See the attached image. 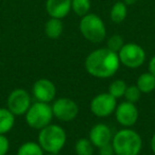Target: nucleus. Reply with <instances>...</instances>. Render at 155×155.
<instances>
[{"label": "nucleus", "instance_id": "obj_1", "mask_svg": "<svg viewBox=\"0 0 155 155\" xmlns=\"http://www.w3.org/2000/svg\"><path fill=\"white\" fill-rule=\"evenodd\" d=\"M118 53L108 48H98L89 52L84 62L85 70L97 79H110L120 68Z\"/></svg>", "mask_w": 155, "mask_h": 155}, {"label": "nucleus", "instance_id": "obj_2", "mask_svg": "<svg viewBox=\"0 0 155 155\" xmlns=\"http://www.w3.org/2000/svg\"><path fill=\"white\" fill-rule=\"evenodd\" d=\"M115 155H139L142 150V138L132 127L117 131L112 140Z\"/></svg>", "mask_w": 155, "mask_h": 155}, {"label": "nucleus", "instance_id": "obj_3", "mask_svg": "<svg viewBox=\"0 0 155 155\" xmlns=\"http://www.w3.org/2000/svg\"><path fill=\"white\" fill-rule=\"evenodd\" d=\"M37 142L45 153L58 154L66 146L67 133L60 124L50 123L38 131Z\"/></svg>", "mask_w": 155, "mask_h": 155}, {"label": "nucleus", "instance_id": "obj_4", "mask_svg": "<svg viewBox=\"0 0 155 155\" xmlns=\"http://www.w3.org/2000/svg\"><path fill=\"white\" fill-rule=\"evenodd\" d=\"M79 29L86 41L93 44H100L106 38V27L104 21L99 15L88 13L81 17Z\"/></svg>", "mask_w": 155, "mask_h": 155}, {"label": "nucleus", "instance_id": "obj_5", "mask_svg": "<svg viewBox=\"0 0 155 155\" xmlns=\"http://www.w3.org/2000/svg\"><path fill=\"white\" fill-rule=\"evenodd\" d=\"M53 118L54 116L52 113L51 104L38 101L33 102L28 112L25 114L27 124L29 125V127L36 131H39L52 123Z\"/></svg>", "mask_w": 155, "mask_h": 155}, {"label": "nucleus", "instance_id": "obj_6", "mask_svg": "<svg viewBox=\"0 0 155 155\" xmlns=\"http://www.w3.org/2000/svg\"><path fill=\"white\" fill-rule=\"evenodd\" d=\"M120 64L127 68L136 69L146 63V50L136 43H125L118 52Z\"/></svg>", "mask_w": 155, "mask_h": 155}, {"label": "nucleus", "instance_id": "obj_7", "mask_svg": "<svg viewBox=\"0 0 155 155\" xmlns=\"http://www.w3.org/2000/svg\"><path fill=\"white\" fill-rule=\"evenodd\" d=\"M118 100L110 93H100L91 99L89 110L94 116L98 118H107L115 113Z\"/></svg>", "mask_w": 155, "mask_h": 155}, {"label": "nucleus", "instance_id": "obj_8", "mask_svg": "<svg viewBox=\"0 0 155 155\" xmlns=\"http://www.w3.org/2000/svg\"><path fill=\"white\" fill-rule=\"evenodd\" d=\"M54 118L62 122H70L79 115V105L74 100L67 97H61L51 103Z\"/></svg>", "mask_w": 155, "mask_h": 155}, {"label": "nucleus", "instance_id": "obj_9", "mask_svg": "<svg viewBox=\"0 0 155 155\" xmlns=\"http://www.w3.org/2000/svg\"><path fill=\"white\" fill-rule=\"evenodd\" d=\"M32 95L25 88H15L7 98V107L17 116H25L32 104Z\"/></svg>", "mask_w": 155, "mask_h": 155}, {"label": "nucleus", "instance_id": "obj_10", "mask_svg": "<svg viewBox=\"0 0 155 155\" xmlns=\"http://www.w3.org/2000/svg\"><path fill=\"white\" fill-rule=\"evenodd\" d=\"M115 119L122 127H132L136 124L139 118V110L135 103L122 101L117 104L115 110Z\"/></svg>", "mask_w": 155, "mask_h": 155}, {"label": "nucleus", "instance_id": "obj_11", "mask_svg": "<svg viewBox=\"0 0 155 155\" xmlns=\"http://www.w3.org/2000/svg\"><path fill=\"white\" fill-rule=\"evenodd\" d=\"M31 95L35 101L51 104L56 97V86L51 80L41 78L33 83Z\"/></svg>", "mask_w": 155, "mask_h": 155}, {"label": "nucleus", "instance_id": "obj_12", "mask_svg": "<svg viewBox=\"0 0 155 155\" xmlns=\"http://www.w3.org/2000/svg\"><path fill=\"white\" fill-rule=\"evenodd\" d=\"M113 134L110 127L105 123H96L93 125L88 133V138L96 148H100L105 144H108L113 140Z\"/></svg>", "mask_w": 155, "mask_h": 155}, {"label": "nucleus", "instance_id": "obj_13", "mask_svg": "<svg viewBox=\"0 0 155 155\" xmlns=\"http://www.w3.org/2000/svg\"><path fill=\"white\" fill-rule=\"evenodd\" d=\"M46 11L49 17L63 19L71 12V0H46Z\"/></svg>", "mask_w": 155, "mask_h": 155}, {"label": "nucleus", "instance_id": "obj_14", "mask_svg": "<svg viewBox=\"0 0 155 155\" xmlns=\"http://www.w3.org/2000/svg\"><path fill=\"white\" fill-rule=\"evenodd\" d=\"M44 31H45V34L48 38L58 39L62 36L63 32H64V24H63L62 19L50 17L46 21Z\"/></svg>", "mask_w": 155, "mask_h": 155}, {"label": "nucleus", "instance_id": "obj_15", "mask_svg": "<svg viewBox=\"0 0 155 155\" xmlns=\"http://www.w3.org/2000/svg\"><path fill=\"white\" fill-rule=\"evenodd\" d=\"M16 116L5 106L0 107V135H7L15 125Z\"/></svg>", "mask_w": 155, "mask_h": 155}, {"label": "nucleus", "instance_id": "obj_16", "mask_svg": "<svg viewBox=\"0 0 155 155\" xmlns=\"http://www.w3.org/2000/svg\"><path fill=\"white\" fill-rule=\"evenodd\" d=\"M136 86L142 94H150L155 91V75L150 71L143 72L137 78Z\"/></svg>", "mask_w": 155, "mask_h": 155}, {"label": "nucleus", "instance_id": "obj_17", "mask_svg": "<svg viewBox=\"0 0 155 155\" xmlns=\"http://www.w3.org/2000/svg\"><path fill=\"white\" fill-rule=\"evenodd\" d=\"M127 16V5L123 1H117L110 11V18L114 24H121Z\"/></svg>", "mask_w": 155, "mask_h": 155}, {"label": "nucleus", "instance_id": "obj_18", "mask_svg": "<svg viewBox=\"0 0 155 155\" xmlns=\"http://www.w3.org/2000/svg\"><path fill=\"white\" fill-rule=\"evenodd\" d=\"M96 147L88 137H81L74 143V152L77 155H94Z\"/></svg>", "mask_w": 155, "mask_h": 155}, {"label": "nucleus", "instance_id": "obj_19", "mask_svg": "<svg viewBox=\"0 0 155 155\" xmlns=\"http://www.w3.org/2000/svg\"><path fill=\"white\" fill-rule=\"evenodd\" d=\"M45 152L38 142L26 141L18 148L16 155H44Z\"/></svg>", "mask_w": 155, "mask_h": 155}, {"label": "nucleus", "instance_id": "obj_20", "mask_svg": "<svg viewBox=\"0 0 155 155\" xmlns=\"http://www.w3.org/2000/svg\"><path fill=\"white\" fill-rule=\"evenodd\" d=\"M127 87V84L124 80H122V79H117V80H114L110 83L107 93H110L113 97H115L118 100L124 97Z\"/></svg>", "mask_w": 155, "mask_h": 155}, {"label": "nucleus", "instance_id": "obj_21", "mask_svg": "<svg viewBox=\"0 0 155 155\" xmlns=\"http://www.w3.org/2000/svg\"><path fill=\"white\" fill-rule=\"evenodd\" d=\"M91 9V0H71V11L79 17H83L88 14Z\"/></svg>", "mask_w": 155, "mask_h": 155}, {"label": "nucleus", "instance_id": "obj_22", "mask_svg": "<svg viewBox=\"0 0 155 155\" xmlns=\"http://www.w3.org/2000/svg\"><path fill=\"white\" fill-rule=\"evenodd\" d=\"M124 44H125L124 39H123V37L121 36V35L113 34V35H110L107 38V41H106V48H108V49L112 50V51L118 53Z\"/></svg>", "mask_w": 155, "mask_h": 155}, {"label": "nucleus", "instance_id": "obj_23", "mask_svg": "<svg viewBox=\"0 0 155 155\" xmlns=\"http://www.w3.org/2000/svg\"><path fill=\"white\" fill-rule=\"evenodd\" d=\"M141 95L142 93L139 91L137 86L135 85H127V91H125V94H124V100L125 101H129L131 103H137L138 101L140 100L141 98Z\"/></svg>", "mask_w": 155, "mask_h": 155}, {"label": "nucleus", "instance_id": "obj_24", "mask_svg": "<svg viewBox=\"0 0 155 155\" xmlns=\"http://www.w3.org/2000/svg\"><path fill=\"white\" fill-rule=\"evenodd\" d=\"M10 150V140L7 135H0V155H7Z\"/></svg>", "mask_w": 155, "mask_h": 155}, {"label": "nucleus", "instance_id": "obj_25", "mask_svg": "<svg viewBox=\"0 0 155 155\" xmlns=\"http://www.w3.org/2000/svg\"><path fill=\"white\" fill-rule=\"evenodd\" d=\"M98 154L99 155H115V151L113 148L112 142L108 144H105L103 147L98 148Z\"/></svg>", "mask_w": 155, "mask_h": 155}, {"label": "nucleus", "instance_id": "obj_26", "mask_svg": "<svg viewBox=\"0 0 155 155\" xmlns=\"http://www.w3.org/2000/svg\"><path fill=\"white\" fill-rule=\"evenodd\" d=\"M148 69L151 73H153V74L155 75V55L151 58L150 62H149V65H148Z\"/></svg>", "mask_w": 155, "mask_h": 155}, {"label": "nucleus", "instance_id": "obj_27", "mask_svg": "<svg viewBox=\"0 0 155 155\" xmlns=\"http://www.w3.org/2000/svg\"><path fill=\"white\" fill-rule=\"evenodd\" d=\"M150 147H151V150H152L153 154L155 155V132L153 133L152 137H151V140H150Z\"/></svg>", "mask_w": 155, "mask_h": 155}, {"label": "nucleus", "instance_id": "obj_28", "mask_svg": "<svg viewBox=\"0 0 155 155\" xmlns=\"http://www.w3.org/2000/svg\"><path fill=\"white\" fill-rule=\"evenodd\" d=\"M137 1L138 0H123V2H124L127 7H130V5H134L135 3H137Z\"/></svg>", "mask_w": 155, "mask_h": 155}, {"label": "nucleus", "instance_id": "obj_29", "mask_svg": "<svg viewBox=\"0 0 155 155\" xmlns=\"http://www.w3.org/2000/svg\"><path fill=\"white\" fill-rule=\"evenodd\" d=\"M44 155H58V154H53V153H45Z\"/></svg>", "mask_w": 155, "mask_h": 155}]
</instances>
